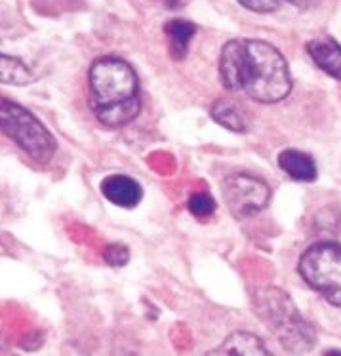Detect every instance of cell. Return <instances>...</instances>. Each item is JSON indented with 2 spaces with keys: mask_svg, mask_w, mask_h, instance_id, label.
<instances>
[{
  "mask_svg": "<svg viewBox=\"0 0 341 356\" xmlns=\"http://www.w3.org/2000/svg\"><path fill=\"white\" fill-rule=\"evenodd\" d=\"M219 76L227 90L267 105L283 102L292 92L290 67L280 50L255 38H235L221 48Z\"/></svg>",
  "mask_w": 341,
  "mask_h": 356,
  "instance_id": "obj_1",
  "label": "cell"
},
{
  "mask_svg": "<svg viewBox=\"0 0 341 356\" xmlns=\"http://www.w3.org/2000/svg\"><path fill=\"white\" fill-rule=\"evenodd\" d=\"M88 82L92 113L105 128H122L139 115V80L128 61L120 58L95 59Z\"/></svg>",
  "mask_w": 341,
  "mask_h": 356,
  "instance_id": "obj_2",
  "label": "cell"
},
{
  "mask_svg": "<svg viewBox=\"0 0 341 356\" xmlns=\"http://www.w3.org/2000/svg\"><path fill=\"white\" fill-rule=\"evenodd\" d=\"M254 309L284 350L309 353L315 347V330L307 324L286 291L273 286L257 290L254 296Z\"/></svg>",
  "mask_w": 341,
  "mask_h": 356,
  "instance_id": "obj_3",
  "label": "cell"
},
{
  "mask_svg": "<svg viewBox=\"0 0 341 356\" xmlns=\"http://www.w3.org/2000/svg\"><path fill=\"white\" fill-rule=\"evenodd\" d=\"M0 131L38 162H48L56 153V139L48 128L31 111L6 97H0Z\"/></svg>",
  "mask_w": 341,
  "mask_h": 356,
  "instance_id": "obj_4",
  "label": "cell"
},
{
  "mask_svg": "<svg viewBox=\"0 0 341 356\" xmlns=\"http://www.w3.org/2000/svg\"><path fill=\"white\" fill-rule=\"evenodd\" d=\"M299 275L330 305L341 307V244H312L299 259Z\"/></svg>",
  "mask_w": 341,
  "mask_h": 356,
  "instance_id": "obj_5",
  "label": "cell"
},
{
  "mask_svg": "<svg viewBox=\"0 0 341 356\" xmlns=\"http://www.w3.org/2000/svg\"><path fill=\"white\" fill-rule=\"evenodd\" d=\"M223 197L235 218L246 219L260 213L267 206L271 189L255 175L235 174L223 183Z\"/></svg>",
  "mask_w": 341,
  "mask_h": 356,
  "instance_id": "obj_6",
  "label": "cell"
},
{
  "mask_svg": "<svg viewBox=\"0 0 341 356\" xmlns=\"http://www.w3.org/2000/svg\"><path fill=\"white\" fill-rule=\"evenodd\" d=\"M102 193L103 197L118 208H136L143 198L141 185L136 179L122 174L105 177L102 183Z\"/></svg>",
  "mask_w": 341,
  "mask_h": 356,
  "instance_id": "obj_7",
  "label": "cell"
},
{
  "mask_svg": "<svg viewBox=\"0 0 341 356\" xmlns=\"http://www.w3.org/2000/svg\"><path fill=\"white\" fill-rule=\"evenodd\" d=\"M307 54L324 73L341 80V46L334 38L320 37L307 44Z\"/></svg>",
  "mask_w": 341,
  "mask_h": 356,
  "instance_id": "obj_8",
  "label": "cell"
},
{
  "mask_svg": "<svg viewBox=\"0 0 341 356\" xmlns=\"http://www.w3.org/2000/svg\"><path fill=\"white\" fill-rule=\"evenodd\" d=\"M278 166L284 174L290 175L292 179L303 183H311L317 179L319 170L317 162L311 154L298 151V149H286L278 154Z\"/></svg>",
  "mask_w": 341,
  "mask_h": 356,
  "instance_id": "obj_9",
  "label": "cell"
},
{
  "mask_svg": "<svg viewBox=\"0 0 341 356\" xmlns=\"http://www.w3.org/2000/svg\"><path fill=\"white\" fill-rule=\"evenodd\" d=\"M214 355H227V353H235V355H269V349L265 343L257 337V335L250 334V332H235L225 341L219 345L218 349L212 350Z\"/></svg>",
  "mask_w": 341,
  "mask_h": 356,
  "instance_id": "obj_10",
  "label": "cell"
},
{
  "mask_svg": "<svg viewBox=\"0 0 341 356\" xmlns=\"http://www.w3.org/2000/svg\"><path fill=\"white\" fill-rule=\"evenodd\" d=\"M164 33L168 37V46H170V54L174 59H183L187 56V48H189L191 40L195 37L196 25L187 22V19H172L166 23Z\"/></svg>",
  "mask_w": 341,
  "mask_h": 356,
  "instance_id": "obj_11",
  "label": "cell"
},
{
  "mask_svg": "<svg viewBox=\"0 0 341 356\" xmlns=\"http://www.w3.org/2000/svg\"><path fill=\"white\" fill-rule=\"evenodd\" d=\"M212 118L219 126H223V128L231 131H237V134L246 131L248 126H250L246 113L240 109L237 103L227 102V99H219V102L214 103V107H212Z\"/></svg>",
  "mask_w": 341,
  "mask_h": 356,
  "instance_id": "obj_12",
  "label": "cell"
},
{
  "mask_svg": "<svg viewBox=\"0 0 341 356\" xmlns=\"http://www.w3.org/2000/svg\"><path fill=\"white\" fill-rule=\"evenodd\" d=\"M35 80V74L22 59L0 54V82L10 86H27Z\"/></svg>",
  "mask_w": 341,
  "mask_h": 356,
  "instance_id": "obj_13",
  "label": "cell"
},
{
  "mask_svg": "<svg viewBox=\"0 0 341 356\" xmlns=\"http://www.w3.org/2000/svg\"><path fill=\"white\" fill-rule=\"evenodd\" d=\"M187 206H189L191 213L200 219L210 218L212 213L216 211V200L208 193H193L189 197Z\"/></svg>",
  "mask_w": 341,
  "mask_h": 356,
  "instance_id": "obj_14",
  "label": "cell"
},
{
  "mask_svg": "<svg viewBox=\"0 0 341 356\" xmlns=\"http://www.w3.org/2000/svg\"><path fill=\"white\" fill-rule=\"evenodd\" d=\"M103 257H105V261L111 267H124L126 263L130 261V252L122 244H109V246L105 248Z\"/></svg>",
  "mask_w": 341,
  "mask_h": 356,
  "instance_id": "obj_15",
  "label": "cell"
},
{
  "mask_svg": "<svg viewBox=\"0 0 341 356\" xmlns=\"http://www.w3.org/2000/svg\"><path fill=\"white\" fill-rule=\"evenodd\" d=\"M237 2L255 14H271L280 6V0H237Z\"/></svg>",
  "mask_w": 341,
  "mask_h": 356,
  "instance_id": "obj_16",
  "label": "cell"
},
{
  "mask_svg": "<svg viewBox=\"0 0 341 356\" xmlns=\"http://www.w3.org/2000/svg\"><path fill=\"white\" fill-rule=\"evenodd\" d=\"M290 4H294V6H298V8H309L312 6L317 0H288Z\"/></svg>",
  "mask_w": 341,
  "mask_h": 356,
  "instance_id": "obj_17",
  "label": "cell"
}]
</instances>
